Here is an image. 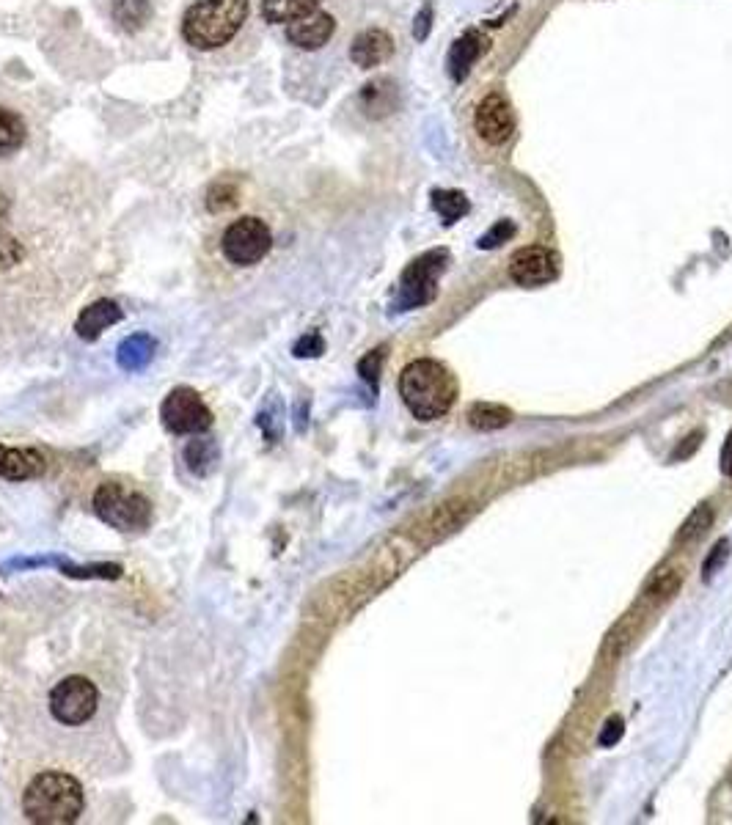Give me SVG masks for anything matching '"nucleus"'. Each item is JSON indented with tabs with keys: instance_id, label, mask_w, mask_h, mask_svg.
I'll use <instances>...</instances> for the list:
<instances>
[{
	"instance_id": "f257e3e1",
	"label": "nucleus",
	"mask_w": 732,
	"mask_h": 825,
	"mask_svg": "<svg viewBox=\"0 0 732 825\" xmlns=\"http://www.w3.org/2000/svg\"><path fill=\"white\" fill-rule=\"evenodd\" d=\"M86 806V792L75 776L64 770H45L31 779L23 792V812L36 825L78 823Z\"/></svg>"
},
{
	"instance_id": "f03ea898",
	"label": "nucleus",
	"mask_w": 732,
	"mask_h": 825,
	"mask_svg": "<svg viewBox=\"0 0 732 825\" xmlns=\"http://www.w3.org/2000/svg\"><path fill=\"white\" fill-rule=\"evenodd\" d=\"M400 396L419 421H435L446 416L457 402L455 374L441 361L419 358L402 369Z\"/></svg>"
},
{
	"instance_id": "7ed1b4c3",
	"label": "nucleus",
	"mask_w": 732,
	"mask_h": 825,
	"mask_svg": "<svg viewBox=\"0 0 732 825\" xmlns=\"http://www.w3.org/2000/svg\"><path fill=\"white\" fill-rule=\"evenodd\" d=\"M248 17V0H196L182 20V36L196 50H218L232 42Z\"/></svg>"
},
{
	"instance_id": "20e7f679",
	"label": "nucleus",
	"mask_w": 732,
	"mask_h": 825,
	"mask_svg": "<svg viewBox=\"0 0 732 825\" xmlns=\"http://www.w3.org/2000/svg\"><path fill=\"white\" fill-rule=\"evenodd\" d=\"M102 523L116 531H141L152 523V501L141 490L122 482H102L91 498Z\"/></svg>"
},
{
	"instance_id": "39448f33",
	"label": "nucleus",
	"mask_w": 732,
	"mask_h": 825,
	"mask_svg": "<svg viewBox=\"0 0 732 825\" xmlns=\"http://www.w3.org/2000/svg\"><path fill=\"white\" fill-rule=\"evenodd\" d=\"M446 262H449V253L441 248L413 259L400 278V292H397L394 308L411 311V308L433 303L435 292H438V275L446 270Z\"/></svg>"
},
{
	"instance_id": "423d86ee",
	"label": "nucleus",
	"mask_w": 732,
	"mask_h": 825,
	"mask_svg": "<svg viewBox=\"0 0 732 825\" xmlns=\"http://www.w3.org/2000/svg\"><path fill=\"white\" fill-rule=\"evenodd\" d=\"M160 421L171 435H204L212 427V410L199 391L179 385L163 399Z\"/></svg>"
},
{
	"instance_id": "0eeeda50",
	"label": "nucleus",
	"mask_w": 732,
	"mask_h": 825,
	"mask_svg": "<svg viewBox=\"0 0 732 825\" xmlns=\"http://www.w3.org/2000/svg\"><path fill=\"white\" fill-rule=\"evenodd\" d=\"M100 707V691L86 677H67L50 691V715L64 726H83Z\"/></svg>"
},
{
	"instance_id": "6e6552de",
	"label": "nucleus",
	"mask_w": 732,
	"mask_h": 825,
	"mask_svg": "<svg viewBox=\"0 0 732 825\" xmlns=\"http://www.w3.org/2000/svg\"><path fill=\"white\" fill-rule=\"evenodd\" d=\"M223 256L232 264L251 267L262 262L270 248H273V234L267 229L265 220L259 218H240L234 220L229 229L223 231L221 240Z\"/></svg>"
},
{
	"instance_id": "1a4fd4ad",
	"label": "nucleus",
	"mask_w": 732,
	"mask_h": 825,
	"mask_svg": "<svg viewBox=\"0 0 732 825\" xmlns=\"http://www.w3.org/2000/svg\"><path fill=\"white\" fill-rule=\"evenodd\" d=\"M556 275H559V256L551 248L526 245V248H521V251L512 256L510 278L518 286L534 289V286L556 281Z\"/></svg>"
},
{
	"instance_id": "9d476101",
	"label": "nucleus",
	"mask_w": 732,
	"mask_h": 825,
	"mask_svg": "<svg viewBox=\"0 0 732 825\" xmlns=\"http://www.w3.org/2000/svg\"><path fill=\"white\" fill-rule=\"evenodd\" d=\"M474 127H477L479 135L488 143L510 141L512 130H515L510 102L501 97V94H488V97L479 102Z\"/></svg>"
},
{
	"instance_id": "9b49d317",
	"label": "nucleus",
	"mask_w": 732,
	"mask_h": 825,
	"mask_svg": "<svg viewBox=\"0 0 732 825\" xmlns=\"http://www.w3.org/2000/svg\"><path fill=\"white\" fill-rule=\"evenodd\" d=\"M336 31V22L331 14L325 11H311L300 20L289 22L287 25V39L300 50H320L322 44L328 42Z\"/></svg>"
},
{
	"instance_id": "f8f14e48",
	"label": "nucleus",
	"mask_w": 732,
	"mask_h": 825,
	"mask_svg": "<svg viewBox=\"0 0 732 825\" xmlns=\"http://www.w3.org/2000/svg\"><path fill=\"white\" fill-rule=\"evenodd\" d=\"M45 473V454L36 449H12L0 443V479L25 482Z\"/></svg>"
},
{
	"instance_id": "ddd939ff",
	"label": "nucleus",
	"mask_w": 732,
	"mask_h": 825,
	"mask_svg": "<svg viewBox=\"0 0 732 825\" xmlns=\"http://www.w3.org/2000/svg\"><path fill=\"white\" fill-rule=\"evenodd\" d=\"M124 311L119 308L116 300H97L80 311L78 322H75V333L83 341H97L108 328H113L116 322H122Z\"/></svg>"
},
{
	"instance_id": "4468645a",
	"label": "nucleus",
	"mask_w": 732,
	"mask_h": 825,
	"mask_svg": "<svg viewBox=\"0 0 732 825\" xmlns=\"http://www.w3.org/2000/svg\"><path fill=\"white\" fill-rule=\"evenodd\" d=\"M391 53H394V39L386 31H380V28H369V31L358 33L353 47H350V58L361 69L380 66L383 61H389Z\"/></svg>"
},
{
	"instance_id": "2eb2a0df",
	"label": "nucleus",
	"mask_w": 732,
	"mask_h": 825,
	"mask_svg": "<svg viewBox=\"0 0 732 825\" xmlns=\"http://www.w3.org/2000/svg\"><path fill=\"white\" fill-rule=\"evenodd\" d=\"M155 350L157 341L152 339L149 333H133V336H127V339L119 344V350H116V363H119L122 372H144L146 366L152 363V358H155Z\"/></svg>"
},
{
	"instance_id": "dca6fc26",
	"label": "nucleus",
	"mask_w": 732,
	"mask_h": 825,
	"mask_svg": "<svg viewBox=\"0 0 732 825\" xmlns=\"http://www.w3.org/2000/svg\"><path fill=\"white\" fill-rule=\"evenodd\" d=\"M485 47H488V39L482 36L479 31H468L466 36H460L455 44H452V50H449V75H452V80H463V77L468 75V69L477 64V58L482 53H485Z\"/></svg>"
},
{
	"instance_id": "f3484780",
	"label": "nucleus",
	"mask_w": 732,
	"mask_h": 825,
	"mask_svg": "<svg viewBox=\"0 0 732 825\" xmlns=\"http://www.w3.org/2000/svg\"><path fill=\"white\" fill-rule=\"evenodd\" d=\"M56 570L75 581H119L122 578V564L113 561H100V564H75L67 556H58Z\"/></svg>"
},
{
	"instance_id": "a211bd4d",
	"label": "nucleus",
	"mask_w": 732,
	"mask_h": 825,
	"mask_svg": "<svg viewBox=\"0 0 732 825\" xmlns=\"http://www.w3.org/2000/svg\"><path fill=\"white\" fill-rule=\"evenodd\" d=\"M218 460H221V451H218V443L212 438H199V435H193V440L185 446L188 471L196 473V476H210V473L218 468Z\"/></svg>"
},
{
	"instance_id": "6ab92c4d",
	"label": "nucleus",
	"mask_w": 732,
	"mask_h": 825,
	"mask_svg": "<svg viewBox=\"0 0 732 825\" xmlns=\"http://www.w3.org/2000/svg\"><path fill=\"white\" fill-rule=\"evenodd\" d=\"M361 105L369 116H389L391 110L397 108V86L394 80H375V83H366L361 91Z\"/></svg>"
},
{
	"instance_id": "aec40b11",
	"label": "nucleus",
	"mask_w": 732,
	"mask_h": 825,
	"mask_svg": "<svg viewBox=\"0 0 732 825\" xmlns=\"http://www.w3.org/2000/svg\"><path fill=\"white\" fill-rule=\"evenodd\" d=\"M317 9L320 0H262V17L273 25H289Z\"/></svg>"
},
{
	"instance_id": "412c9836",
	"label": "nucleus",
	"mask_w": 732,
	"mask_h": 825,
	"mask_svg": "<svg viewBox=\"0 0 732 825\" xmlns=\"http://www.w3.org/2000/svg\"><path fill=\"white\" fill-rule=\"evenodd\" d=\"M512 421V410L504 405H493V402H477V405L468 410V424L482 432H493V429L507 427Z\"/></svg>"
},
{
	"instance_id": "4be33fe9",
	"label": "nucleus",
	"mask_w": 732,
	"mask_h": 825,
	"mask_svg": "<svg viewBox=\"0 0 732 825\" xmlns=\"http://www.w3.org/2000/svg\"><path fill=\"white\" fill-rule=\"evenodd\" d=\"M113 17L124 31H138L152 17V0H113Z\"/></svg>"
},
{
	"instance_id": "5701e85b",
	"label": "nucleus",
	"mask_w": 732,
	"mask_h": 825,
	"mask_svg": "<svg viewBox=\"0 0 732 825\" xmlns=\"http://www.w3.org/2000/svg\"><path fill=\"white\" fill-rule=\"evenodd\" d=\"M256 427L262 429L267 443H278L281 432H284V407L276 394H267V399L262 402L259 413H256Z\"/></svg>"
},
{
	"instance_id": "b1692460",
	"label": "nucleus",
	"mask_w": 732,
	"mask_h": 825,
	"mask_svg": "<svg viewBox=\"0 0 732 825\" xmlns=\"http://www.w3.org/2000/svg\"><path fill=\"white\" fill-rule=\"evenodd\" d=\"M710 526H713V506L699 504L697 509L686 517V523L680 526L675 539L680 542V545H686V542H697V539H702L705 534H708Z\"/></svg>"
},
{
	"instance_id": "393cba45",
	"label": "nucleus",
	"mask_w": 732,
	"mask_h": 825,
	"mask_svg": "<svg viewBox=\"0 0 732 825\" xmlns=\"http://www.w3.org/2000/svg\"><path fill=\"white\" fill-rule=\"evenodd\" d=\"M25 141V121L14 110L0 108V154L20 149Z\"/></svg>"
},
{
	"instance_id": "a878e982",
	"label": "nucleus",
	"mask_w": 732,
	"mask_h": 825,
	"mask_svg": "<svg viewBox=\"0 0 732 825\" xmlns=\"http://www.w3.org/2000/svg\"><path fill=\"white\" fill-rule=\"evenodd\" d=\"M433 207L444 218V223H455L468 212V198L460 190H435Z\"/></svg>"
},
{
	"instance_id": "bb28decb",
	"label": "nucleus",
	"mask_w": 732,
	"mask_h": 825,
	"mask_svg": "<svg viewBox=\"0 0 732 825\" xmlns=\"http://www.w3.org/2000/svg\"><path fill=\"white\" fill-rule=\"evenodd\" d=\"M237 201H240V190H237L232 179L212 182L210 193H207V209L210 212H226V209L237 207Z\"/></svg>"
},
{
	"instance_id": "cd10ccee",
	"label": "nucleus",
	"mask_w": 732,
	"mask_h": 825,
	"mask_svg": "<svg viewBox=\"0 0 732 825\" xmlns=\"http://www.w3.org/2000/svg\"><path fill=\"white\" fill-rule=\"evenodd\" d=\"M383 361H386V347H378V350H372L369 355H364V358L358 361V374H361L372 388H378Z\"/></svg>"
},
{
	"instance_id": "c85d7f7f",
	"label": "nucleus",
	"mask_w": 732,
	"mask_h": 825,
	"mask_svg": "<svg viewBox=\"0 0 732 825\" xmlns=\"http://www.w3.org/2000/svg\"><path fill=\"white\" fill-rule=\"evenodd\" d=\"M322 352H325V341H322V336L317 330L300 336V339L295 341V347H292V355H295V358H320Z\"/></svg>"
},
{
	"instance_id": "c756f323",
	"label": "nucleus",
	"mask_w": 732,
	"mask_h": 825,
	"mask_svg": "<svg viewBox=\"0 0 732 825\" xmlns=\"http://www.w3.org/2000/svg\"><path fill=\"white\" fill-rule=\"evenodd\" d=\"M512 234H515V226H512V220H499L496 226L490 231H485L482 237H479V248H499V245H504L507 240H512Z\"/></svg>"
},
{
	"instance_id": "7c9ffc66",
	"label": "nucleus",
	"mask_w": 732,
	"mask_h": 825,
	"mask_svg": "<svg viewBox=\"0 0 732 825\" xmlns=\"http://www.w3.org/2000/svg\"><path fill=\"white\" fill-rule=\"evenodd\" d=\"M677 589H680V572L664 570V572H658V578H655L653 586H650V594L658 597V600H664V597H672Z\"/></svg>"
},
{
	"instance_id": "2f4dec72",
	"label": "nucleus",
	"mask_w": 732,
	"mask_h": 825,
	"mask_svg": "<svg viewBox=\"0 0 732 825\" xmlns=\"http://www.w3.org/2000/svg\"><path fill=\"white\" fill-rule=\"evenodd\" d=\"M727 556H730V539H719V542H716V548L710 550V556L705 559V567H702V572H705V581H708L710 575H716V572L721 570V564L727 561Z\"/></svg>"
},
{
	"instance_id": "473e14b6",
	"label": "nucleus",
	"mask_w": 732,
	"mask_h": 825,
	"mask_svg": "<svg viewBox=\"0 0 732 825\" xmlns=\"http://www.w3.org/2000/svg\"><path fill=\"white\" fill-rule=\"evenodd\" d=\"M20 259H23L20 242L9 240V237H0V270H9V267H14Z\"/></svg>"
},
{
	"instance_id": "72a5a7b5",
	"label": "nucleus",
	"mask_w": 732,
	"mask_h": 825,
	"mask_svg": "<svg viewBox=\"0 0 732 825\" xmlns=\"http://www.w3.org/2000/svg\"><path fill=\"white\" fill-rule=\"evenodd\" d=\"M622 732H625V724H622V718H620V715H611L609 721H606V726L600 729V737H598L600 746H603V748L617 746V743H620Z\"/></svg>"
},
{
	"instance_id": "f704fd0d",
	"label": "nucleus",
	"mask_w": 732,
	"mask_h": 825,
	"mask_svg": "<svg viewBox=\"0 0 732 825\" xmlns=\"http://www.w3.org/2000/svg\"><path fill=\"white\" fill-rule=\"evenodd\" d=\"M430 20H433V9H422V14L416 17V28H413V36L422 42V39H427V33H430Z\"/></svg>"
},
{
	"instance_id": "c9c22d12",
	"label": "nucleus",
	"mask_w": 732,
	"mask_h": 825,
	"mask_svg": "<svg viewBox=\"0 0 732 825\" xmlns=\"http://www.w3.org/2000/svg\"><path fill=\"white\" fill-rule=\"evenodd\" d=\"M721 471L732 479V432L730 438H727V443H724V449H721Z\"/></svg>"
},
{
	"instance_id": "e433bc0d",
	"label": "nucleus",
	"mask_w": 732,
	"mask_h": 825,
	"mask_svg": "<svg viewBox=\"0 0 732 825\" xmlns=\"http://www.w3.org/2000/svg\"><path fill=\"white\" fill-rule=\"evenodd\" d=\"M6 215H9V201H6V198L0 196V223L6 220Z\"/></svg>"
}]
</instances>
